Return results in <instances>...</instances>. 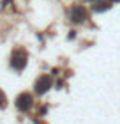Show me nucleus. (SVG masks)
Returning a JSON list of instances; mask_svg holds the SVG:
<instances>
[{
	"label": "nucleus",
	"mask_w": 120,
	"mask_h": 124,
	"mask_svg": "<svg viewBox=\"0 0 120 124\" xmlns=\"http://www.w3.org/2000/svg\"><path fill=\"white\" fill-rule=\"evenodd\" d=\"M110 2H120V0H110Z\"/></svg>",
	"instance_id": "nucleus-7"
},
{
	"label": "nucleus",
	"mask_w": 120,
	"mask_h": 124,
	"mask_svg": "<svg viewBox=\"0 0 120 124\" xmlns=\"http://www.w3.org/2000/svg\"><path fill=\"white\" fill-rule=\"evenodd\" d=\"M16 106H18V110L21 112H27V110H30V106H32V96L30 94H20L18 98H16Z\"/></svg>",
	"instance_id": "nucleus-1"
},
{
	"label": "nucleus",
	"mask_w": 120,
	"mask_h": 124,
	"mask_svg": "<svg viewBox=\"0 0 120 124\" xmlns=\"http://www.w3.org/2000/svg\"><path fill=\"white\" fill-rule=\"evenodd\" d=\"M11 66H13L14 69H23L27 66V55L23 52H14L13 60H11Z\"/></svg>",
	"instance_id": "nucleus-3"
},
{
	"label": "nucleus",
	"mask_w": 120,
	"mask_h": 124,
	"mask_svg": "<svg viewBox=\"0 0 120 124\" xmlns=\"http://www.w3.org/2000/svg\"><path fill=\"white\" fill-rule=\"evenodd\" d=\"M87 18V9L83 7V5H76V7H72L71 11V20L74 23H81V21Z\"/></svg>",
	"instance_id": "nucleus-4"
},
{
	"label": "nucleus",
	"mask_w": 120,
	"mask_h": 124,
	"mask_svg": "<svg viewBox=\"0 0 120 124\" xmlns=\"http://www.w3.org/2000/svg\"><path fill=\"white\" fill-rule=\"evenodd\" d=\"M49 87H51V78L48 75H42L41 78H37V82H35V92L37 94H44Z\"/></svg>",
	"instance_id": "nucleus-2"
},
{
	"label": "nucleus",
	"mask_w": 120,
	"mask_h": 124,
	"mask_svg": "<svg viewBox=\"0 0 120 124\" xmlns=\"http://www.w3.org/2000/svg\"><path fill=\"white\" fill-rule=\"evenodd\" d=\"M110 9V4L108 2H97V4H94V11L95 13H102V11H108Z\"/></svg>",
	"instance_id": "nucleus-5"
},
{
	"label": "nucleus",
	"mask_w": 120,
	"mask_h": 124,
	"mask_svg": "<svg viewBox=\"0 0 120 124\" xmlns=\"http://www.w3.org/2000/svg\"><path fill=\"white\" fill-rule=\"evenodd\" d=\"M4 103H5V99L2 98V91H0V106H4Z\"/></svg>",
	"instance_id": "nucleus-6"
}]
</instances>
